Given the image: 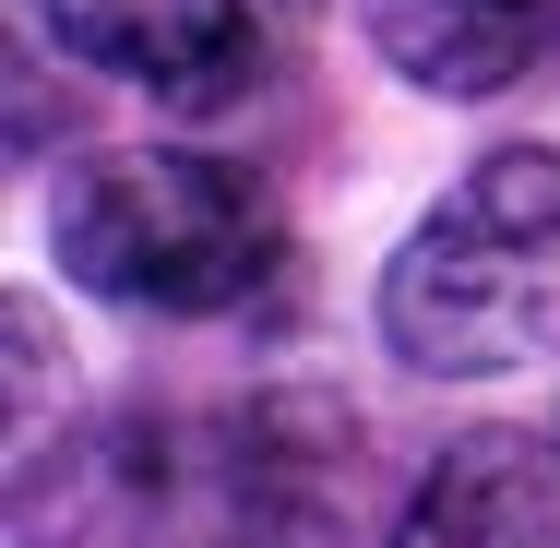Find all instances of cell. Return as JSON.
<instances>
[{"label": "cell", "mask_w": 560, "mask_h": 548, "mask_svg": "<svg viewBox=\"0 0 560 548\" xmlns=\"http://www.w3.org/2000/svg\"><path fill=\"white\" fill-rule=\"evenodd\" d=\"M394 548H560V441L537 430H465L406 489Z\"/></svg>", "instance_id": "4"}, {"label": "cell", "mask_w": 560, "mask_h": 548, "mask_svg": "<svg viewBox=\"0 0 560 548\" xmlns=\"http://www.w3.org/2000/svg\"><path fill=\"white\" fill-rule=\"evenodd\" d=\"M48 36L84 72L143 84L167 108H226L262 72V12L250 0H48Z\"/></svg>", "instance_id": "3"}, {"label": "cell", "mask_w": 560, "mask_h": 548, "mask_svg": "<svg viewBox=\"0 0 560 548\" xmlns=\"http://www.w3.org/2000/svg\"><path fill=\"white\" fill-rule=\"evenodd\" d=\"M167 501V441L155 418H96L60 430V453L24 441V548H119Z\"/></svg>", "instance_id": "6"}, {"label": "cell", "mask_w": 560, "mask_h": 548, "mask_svg": "<svg viewBox=\"0 0 560 548\" xmlns=\"http://www.w3.org/2000/svg\"><path fill=\"white\" fill-rule=\"evenodd\" d=\"M549 441H560V430H549Z\"/></svg>", "instance_id": "7"}, {"label": "cell", "mask_w": 560, "mask_h": 548, "mask_svg": "<svg viewBox=\"0 0 560 548\" xmlns=\"http://www.w3.org/2000/svg\"><path fill=\"white\" fill-rule=\"evenodd\" d=\"M549 24H560V0H358V36L382 48V72L418 84V96H453V108L525 84Z\"/></svg>", "instance_id": "5"}, {"label": "cell", "mask_w": 560, "mask_h": 548, "mask_svg": "<svg viewBox=\"0 0 560 548\" xmlns=\"http://www.w3.org/2000/svg\"><path fill=\"white\" fill-rule=\"evenodd\" d=\"M60 275L108 311L143 323H215L238 311L275 263H287V215L262 191V167L203 155V143H119L60 179Z\"/></svg>", "instance_id": "2"}, {"label": "cell", "mask_w": 560, "mask_h": 548, "mask_svg": "<svg viewBox=\"0 0 560 548\" xmlns=\"http://www.w3.org/2000/svg\"><path fill=\"white\" fill-rule=\"evenodd\" d=\"M382 346L430 382H501L560 346V155L501 143L382 263Z\"/></svg>", "instance_id": "1"}]
</instances>
